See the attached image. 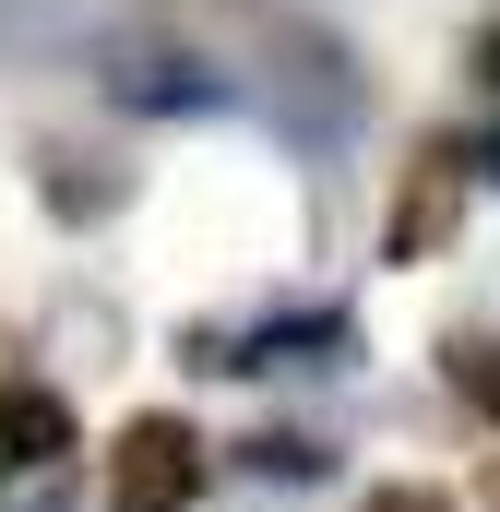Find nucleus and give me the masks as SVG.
Masks as SVG:
<instances>
[{"mask_svg": "<svg viewBox=\"0 0 500 512\" xmlns=\"http://www.w3.org/2000/svg\"><path fill=\"white\" fill-rule=\"evenodd\" d=\"M60 453H72V405L48 382H0V489L12 477H48Z\"/></svg>", "mask_w": 500, "mask_h": 512, "instance_id": "4", "label": "nucleus"}, {"mask_svg": "<svg viewBox=\"0 0 500 512\" xmlns=\"http://www.w3.org/2000/svg\"><path fill=\"white\" fill-rule=\"evenodd\" d=\"M358 346L346 310H298V322H262V334H191V370H334Z\"/></svg>", "mask_w": 500, "mask_h": 512, "instance_id": "2", "label": "nucleus"}, {"mask_svg": "<svg viewBox=\"0 0 500 512\" xmlns=\"http://www.w3.org/2000/svg\"><path fill=\"white\" fill-rule=\"evenodd\" d=\"M441 215H453V155H429V179H417V203L393 215V251H429V239H441Z\"/></svg>", "mask_w": 500, "mask_h": 512, "instance_id": "5", "label": "nucleus"}, {"mask_svg": "<svg viewBox=\"0 0 500 512\" xmlns=\"http://www.w3.org/2000/svg\"><path fill=\"white\" fill-rule=\"evenodd\" d=\"M203 489V441L179 417H131L108 441V512H191Z\"/></svg>", "mask_w": 500, "mask_h": 512, "instance_id": "1", "label": "nucleus"}, {"mask_svg": "<svg viewBox=\"0 0 500 512\" xmlns=\"http://www.w3.org/2000/svg\"><path fill=\"white\" fill-rule=\"evenodd\" d=\"M96 84H108L120 108H155V120H179V108H227V72L191 60V48H108Z\"/></svg>", "mask_w": 500, "mask_h": 512, "instance_id": "3", "label": "nucleus"}, {"mask_svg": "<svg viewBox=\"0 0 500 512\" xmlns=\"http://www.w3.org/2000/svg\"><path fill=\"white\" fill-rule=\"evenodd\" d=\"M477 72H489V84H500V36H489V48H477Z\"/></svg>", "mask_w": 500, "mask_h": 512, "instance_id": "8", "label": "nucleus"}, {"mask_svg": "<svg viewBox=\"0 0 500 512\" xmlns=\"http://www.w3.org/2000/svg\"><path fill=\"white\" fill-rule=\"evenodd\" d=\"M250 465H262V477H322L334 453H322V441H250Z\"/></svg>", "mask_w": 500, "mask_h": 512, "instance_id": "6", "label": "nucleus"}, {"mask_svg": "<svg viewBox=\"0 0 500 512\" xmlns=\"http://www.w3.org/2000/svg\"><path fill=\"white\" fill-rule=\"evenodd\" d=\"M370 512H453V501H441V489H381Z\"/></svg>", "mask_w": 500, "mask_h": 512, "instance_id": "7", "label": "nucleus"}]
</instances>
